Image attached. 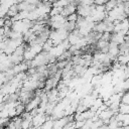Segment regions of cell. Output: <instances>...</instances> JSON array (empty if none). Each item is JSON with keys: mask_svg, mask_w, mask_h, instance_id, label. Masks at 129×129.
<instances>
[{"mask_svg": "<svg viewBox=\"0 0 129 129\" xmlns=\"http://www.w3.org/2000/svg\"><path fill=\"white\" fill-rule=\"evenodd\" d=\"M118 1H122L123 2V1H128V0H118Z\"/></svg>", "mask_w": 129, "mask_h": 129, "instance_id": "cell-16", "label": "cell"}, {"mask_svg": "<svg viewBox=\"0 0 129 129\" xmlns=\"http://www.w3.org/2000/svg\"><path fill=\"white\" fill-rule=\"evenodd\" d=\"M79 5H92L94 4V0H78Z\"/></svg>", "mask_w": 129, "mask_h": 129, "instance_id": "cell-9", "label": "cell"}, {"mask_svg": "<svg viewBox=\"0 0 129 129\" xmlns=\"http://www.w3.org/2000/svg\"><path fill=\"white\" fill-rule=\"evenodd\" d=\"M16 1H17V3H20V2H24L26 0H16Z\"/></svg>", "mask_w": 129, "mask_h": 129, "instance_id": "cell-15", "label": "cell"}, {"mask_svg": "<svg viewBox=\"0 0 129 129\" xmlns=\"http://www.w3.org/2000/svg\"><path fill=\"white\" fill-rule=\"evenodd\" d=\"M110 37H111V33H109V32H103L100 39L106 40V41H110Z\"/></svg>", "mask_w": 129, "mask_h": 129, "instance_id": "cell-8", "label": "cell"}, {"mask_svg": "<svg viewBox=\"0 0 129 129\" xmlns=\"http://www.w3.org/2000/svg\"><path fill=\"white\" fill-rule=\"evenodd\" d=\"M0 5H1V0H0Z\"/></svg>", "mask_w": 129, "mask_h": 129, "instance_id": "cell-17", "label": "cell"}, {"mask_svg": "<svg viewBox=\"0 0 129 129\" xmlns=\"http://www.w3.org/2000/svg\"><path fill=\"white\" fill-rule=\"evenodd\" d=\"M4 21H5L4 18H0V27H3L4 26Z\"/></svg>", "mask_w": 129, "mask_h": 129, "instance_id": "cell-14", "label": "cell"}, {"mask_svg": "<svg viewBox=\"0 0 129 129\" xmlns=\"http://www.w3.org/2000/svg\"><path fill=\"white\" fill-rule=\"evenodd\" d=\"M116 60L121 64V66H126L129 61V55L124 54V53H119L116 57Z\"/></svg>", "mask_w": 129, "mask_h": 129, "instance_id": "cell-2", "label": "cell"}, {"mask_svg": "<svg viewBox=\"0 0 129 129\" xmlns=\"http://www.w3.org/2000/svg\"><path fill=\"white\" fill-rule=\"evenodd\" d=\"M118 113H121V114H128L129 113V105H126V104H119V107H118Z\"/></svg>", "mask_w": 129, "mask_h": 129, "instance_id": "cell-5", "label": "cell"}, {"mask_svg": "<svg viewBox=\"0 0 129 129\" xmlns=\"http://www.w3.org/2000/svg\"><path fill=\"white\" fill-rule=\"evenodd\" d=\"M107 0H94V5H105Z\"/></svg>", "mask_w": 129, "mask_h": 129, "instance_id": "cell-12", "label": "cell"}, {"mask_svg": "<svg viewBox=\"0 0 129 129\" xmlns=\"http://www.w3.org/2000/svg\"><path fill=\"white\" fill-rule=\"evenodd\" d=\"M41 46H42V50H43V51L48 52V51L50 50V48L53 46V44H52L51 40H50L49 38H47V39H46V40L41 44Z\"/></svg>", "mask_w": 129, "mask_h": 129, "instance_id": "cell-4", "label": "cell"}, {"mask_svg": "<svg viewBox=\"0 0 129 129\" xmlns=\"http://www.w3.org/2000/svg\"><path fill=\"white\" fill-rule=\"evenodd\" d=\"M118 4V1L117 0H107L106 3H105V11L108 12L110 10H112L114 7H116Z\"/></svg>", "mask_w": 129, "mask_h": 129, "instance_id": "cell-3", "label": "cell"}, {"mask_svg": "<svg viewBox=\"0 0 129 129\" xmlns=\"http://www.w3.org/2000/svg\"><path fill=\"white\" fill-rule=\"evenodd\" d=\"M120 103L121 104L129 105V94H128V92H124L121 95V97H120Z\"/></svg>", "mask_w": 129, "mask_h": 129, "instance_id": "cell-6", "label": "cell"}, {"mask_svg": "<svg viewBox=\"0 0 129 129\" xmlns=\"http://www.w3.org/2000/svg\"><path fill=\"white\" fill-rule=\"evenodd\" d=\"M95 10L103 12V11H105V6L104 5H95Z\"/></svg>", "mask_w": 129, "mask_h": 129, "instance_id": "cell-11", "label": "cell"}, {"mask_svg": "<svg viewBox=\"0 0 129 129\" xmlns=\"http://www.w3.org/2000/svg\"><path fill=\"white\" fill-rule=\"evenodd\" d=\"M7 11H8V8L0 5V18H4V16L6 15Z\"/></svg>", "mask_w": 129, "mask_h": 129, "instance_id": "cell-10", "label": "cell"}, {"mask_svg": "<svg viewBox=\"0 0 129 129\" xmlns=\"http://www.w3.org/2000/svg\"><path fill=\"white\" fill-rule=\"evenodd\" d=\"M76 10H77V6L75 4H73V3H69L67 6H64L62 8V10L60 12V15L63 16V17H67L68 15H70L72 13H75Z\"/></svg>", "mask_w": 129, "mask_h": 129, "instance_id": "cell-1", "label": "cell"}, {"mask_svg": "<svg viewBox=\"0 0 129 129\" xmlns=\"http://www.w3.org/2000/svg\"><path fill=\"white\" fill-rule=\"evenodd\" d=\"M26 2L29 4H35L36 5L38 2H40V0H26Z\"/></svg>", "mask_w": 129, "mask_h": 129, "instance_id": "cell-13", "label": "cell"}, {"mask_svg": "<svg viewBox=\"0 0 129 129\" xmlns=\"http://www.w3.org/2000/svg\"><path fill=\"white\" fill-rule=\"evenodd\" d=\"M77 18H78V14H77L76 12H75V13H72V14H70V15H68V16L66 17L67 21H74V22H76Z\"/></svg>", "mask_w": 129, "mask_h": 129, "instance_id": "cell-7", "label": "cell"}]
</instances>
